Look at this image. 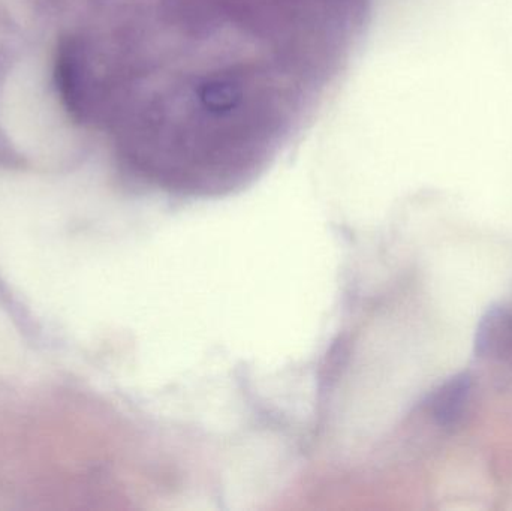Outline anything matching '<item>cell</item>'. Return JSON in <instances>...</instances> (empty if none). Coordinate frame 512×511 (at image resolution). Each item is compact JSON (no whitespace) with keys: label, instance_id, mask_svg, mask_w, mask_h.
I'll return each mask as SVG.
<instances>
[{"label":"cell","instance_id":"cell-1","mask_svg":"<svg viewBox=\"0 0 512 511\" xmlns=\"http://www.w3.org/2000/svg\"><path fill=\"white\" fill-rule=\"evenodd\" d=\"M474 350L486 360L507 359L512 354V309L495 305L481 317L475 332Z\"/></svg>","mask_w":512,"mask_h":511},{"label":"cell","instance_id":"cell-2","mask_svg":"<svg viewBox=\"0 0 512 511\" xmlns=\"http://www.w3.org/2000/svg\"><path fill=\"white\" fill-rule=\"evenodd\" d=\"M474 386V377L469 372H460L433 393L430 413L441 428H454L465 419Z\"/></svg>","mask_w":512,"mask_h":511}]
</instances>
